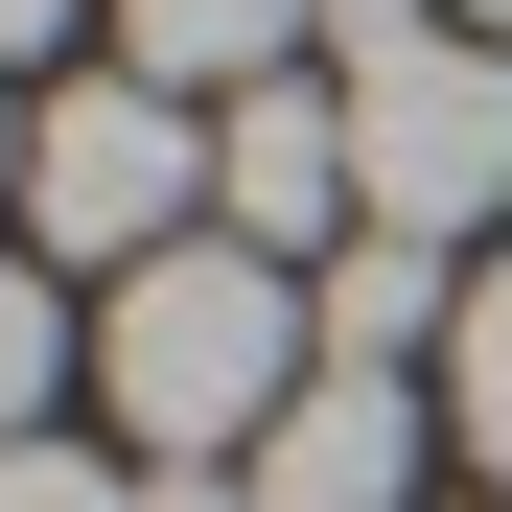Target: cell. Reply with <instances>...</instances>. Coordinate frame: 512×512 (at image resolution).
<instances>
[{
  "instance_id": "12",
  "label": "cell",
  "mask_w": 512,
  "mask_h": 512,
  "mask_svg": "<svg viewBox=\"0 0 512 512\" xmlns=\"http://www.w3.org/2000/svg\"><path fill=\"white\" fill-rule=\"evenodd\" d=\"M140 512H256V489L233 466H140Z\"/></svg>"
},
{
  "instance_id": "8",
  "label": "cell",
  "mask_w": 512,
  "mask_h": 512,
  "mask_svg": "<svg viewBox=\"0 0 512 512\" xmlns=\"http://www.w3.org/2000/svg\"><path fill=\"white\" fill-rule=\"evenodd\" d=\"M443 396H466V443L512 466V280H466V326H443Z\"/></svg>"
},
{
  "instance_id": "9",
  "label": "cell",
  "mask_w": 512,
  "mask_h": 512,
  "mask_svg": "<svg viewBox=\"0 0 512 512\" xmlns=\"http://www.w3.org/2000/svg\"><path fill=\"white\" fill-rule=\"evenodd\" d=\"M47 373H70V303L0 280V443H47Z\"/></svg>"
},
{
  "instance_id": "10",
  "label": "cell",
  "mask_w": 512,
  "mask_h": 512,
  "mask_svg": "<svg viewBox=\"0 0 512 512\" xmlns=\"http://www.w3.org/2000/svg\"><path fill=\"white\" fill-rule=\"evenodd\" d=\"M0 512H140V489H117L94 443H0Z\"/></svg>"
},
{
  "instance_id": "2",
  "label": "cell",
  "mask_w": 512,
  "mask_h": 512,
  "mask_svg": "<svg viewBox=\"0 0 512 512\" xmlns=\"http://www.w3.org/2000/svg\"><path fill=\"white\" fill-rule=\"evenodd\" d=\"M210 210V117L140 94V70H70V94H24V233L94 256V280H140V256H187Z\"/></svg>"
},
{
  "instance_id": "11",
  "label": "cell",
  "mask_w": 512,
  "mask_h": 512,
  "mask_svg": "<svg viewBox=\"0 0 512 512\" xmlns=\"http://www.w3.org/2000/svg\"><path fill=\"white\" fill-rule=\"evenodd\" d=\"M326 47H350V70H396V47H443V0H326Z\"/></svg>"
},
{
  "instance_id": "13",
  "label": "cell",
  "mask_w": 512,
  "mask_h": 512,
  "mask_svg": "<svg viewBox=\"0 0 512 512\" xmlns=\"http://www.w3.org/2000/svg\"><path fill=\"white\" fill-rule=\"evenodd\" d=\"M47 24H70V0H0V70H24V47H47Z\"/></svg>"
},
{
  "instance_id": "1",
  "label": "cell",
  "mask_w": 512,
  "mask_h": 512,
  "mask_svg": "<svg viewBox=\"0 0 512 512\" xmlns=\"http://www.w3.org/2000/svg\"><path fill=\"white\" fill-rule=\"evenodd\" d=\"M94 373H117V419L163 466H256L326 396V280H280L256 233H187V256H140L94 303Z\"/></svg>"
},
{
  "instance_id": "5",
  "label": "cell",
  "mask_w": 512,
  "mask_h": 512,
  "mask_svg": "<svg viewBox=\"0 0 512 512\" xmlns=\"http://www.w3.org/2000/svg\"><path fill=\"white\" fill-rule=\"evenodd\" d=\"M233 489H256V512H396V489H419V396H396V373H326Z\"/></svg>"
},
{
  "instance_id": "16",
  "label": "cell",
  "mask_w": 512,
  "mask_h": 512,
  "mask_svg": "<svg viewBox=\"0 0 512 512\" xmlns=\"http://www.w3.org/2000/svg\"><path fill=\"white\" fill-rule=\"evenodd\" d=\"M489 512H512V489H489Z\"/></svg>"
},
{
  "instance_id": "4",
  "label": "cell",
  "mask_w": 512,
  "mask_h": 512,
  "mask_svg": "<svg viewBox=\"0 0 512 512\" xmlns=\"http://www.w3.org/2000/svg\"><path fill=\"white\" fill-rule=\"evenodd\" d=\"M210 210H233L256 256H303L326 210H350V94H303V70L233 94V117H210Z\"/></svg>"
},
{
  "instance_id": "15",
  "label": "cell",
  "mask_w": 512,
  "mask_h": 512,
  "mask_svg": "<svg viewBox=\"0 0 512 512\" xmlns=\"http://www.w3.org/2000/svg\"><path fill=\"white\" fill-rule=\"evenodd\" d=\"M466 24H512V0H466Z\"/></svg>"
},
{
  "instance_id": "3",
  "label": "cell",
  "mask_w": 512,
  "mask_h": 512,
  "mask_svg": "<svg viewBox=\"0 0 512 512\" xmlns=\"http://www.w3.org/2000/svg\"><path fill=\"white\" fill-rule=\"evenodd\" d=\"M350 210L419 233V256L512 210V70H489L466 24H443V47H396V70H350Z\"/></svg>"
},
{
  "instance_id": "14",
  "label": "cell",
  "mask_w": 512,
  "mask_h": 512,
  "mask_svg": "<svg viewBox=\"0 0 512 512\" xmlns=\"http://www.w3.org/2000/svg\"><path fill=\"white\" fill-rule=\"evenodd\" d=\"M0 187H24V94H0Z\"/></svg>"
},
{
  "instance_id": "7",
  "label": "cell",
  "mask_w": 512,
  "mask_h": 512,
  "mask_svg": "<svg viewBox=\"0 0 512 512\" xmlns=\"http://www.w3.org/2000/svg\"><path fill=\"white\" fill-rule=\"evenodd\" d=\"M419 326H466V280H443L419 233H350V256H326V373H396Z\"/></svg>"
},
{
  "instance_id": "6",
  "label": "cell",
  "mask_w": 512,
  "mask_h": 512,
  "mask_svg": "<svg viewBox=\"0 0 512 512\" xmlns=\"http://www.w3.org/2000/svg\"><path fill=\"white\" fill-rule=\"evenodd\" d=\"M326 24V0H117V47H140V94H280V47Z\"/></svg>"
}]
</instances>
